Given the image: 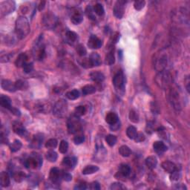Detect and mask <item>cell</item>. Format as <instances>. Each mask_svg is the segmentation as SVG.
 I'll list each match as a JSON object with an SVG mask.
<instances>
[{
	"mask_svg": "<svg viewBox=\"0 0 190 190\" xmlns=\"http://www.w3.org/2000/svg\"><path fill=\"white\" fill-rule=\"evenodd\" d=\"M31 28L29 25V22L25 17H20L16 22L15 33L17 38L22 39L28 35L30 33Z\"/></svg>",
	"mask_w": 190,
	"mask_h": 190,
	"instance_id": "obj_1",
	"label": "cell"
},
{
	"mask_svg": "<svg viewBox=\"0 0 190 190\" xmlns=\"http://www.w3.org/2000/svg\"><path fill=\"white\" fill-rule=\"evenodd\" d=\"M172 81V76L170 71L163 70L159 71L158 74L155 76V82L159 88L162 89H167L171 86Z\"/></svg>",
	"mask_w": 190,
	"mask_h": 190,
	"instance_id": "obj_2",
	"label": "cell"
},
{
	"mask_svg": "<svg viewBox=\"0 0 190 190\" xmlns=\"http://www.w3.org/2000/svg\"><path fill=\"white\" fill-rule=\"evenodd\" d=\"M43 164V160L41 156L38 154H32L25 160L24 165L26 168L36 170L39 169Z\"/></svg>",
	"mask_w": 190,
	"mask_h": 190,
	"instance_id": "obj_3",
	"label": "cell"
},
{
	"mask_svg": "<svg viewBox=\"0 0 190 190\" xmlns=\"http://www.w3.org/2000/svg\"><path fill=\"white\" fill-rule=\"evenodd\" d=\"M67 111H68L67 102H66L65 100H62V99L57 101V102L55 103V105L54 106L53 109H52L53 114L58 118L65 117L66 113H67Z\"/></svg>",
	"mask_w": 190,
	"mask_h": 190,
	"instance_id": "obj_4",
	"label": "cell"
},
{
	"mask_svg": "<svg viewBox=\"0 0 190 190\" xmlns=\"http://www.w3.org/2000/svg\"><path fill=\"white\" fill-rule=\"evenodd\" d=\"M33 56L36 60H42L45 56V45L42 41L41 36L35 43L34 48H33Z\"/></svg>",
	"mask_w": 190,
	"mask_h": 190,
	"instance_id": "obj_5",
	"label": "cell"
},
{
	"mask_svg": "<svg viewBox=\"0 0 190 190\" xmlns=\"http://www.w3.org/2000/svg\"><path fill=\"white\" fill-rule=\"evenodd\" d=\"M68 131L70 134H76L81 129V123L79 117L72 115L68 120Z\"/></svg>",
	"mask_w": 190,
	"mask_h": 190,
	"instance_id": "obj_6",
	"label": "cell"
},
{
	"mask_svg": "<svg viewBox=\"0 0 190 190\" xmlns=\"http://www.w3.org/2000/svg\"><path fill=\"white\" fill-rule=\"evenodd\" d=\"M167 65V56L165 52L160 51L155 57L154 60V65L155 70L159 72L163 70H165L166 66Z\"/></svg>",
	"mask_w": 190,
	"mask_h": 190,
	"instance_id": "obj_7",
	"label": "cell"
},
{
	"mask_svg": "<svg viewBox=\"0 0 190 190\" xmlns=\"http://www.w3.org/2000/svg\"><path fill=\"white\" fill-rule=\"evenodd\" d=\"M170 100L172 106L176 110L179 111L181 109V99L179 93L177 91L175 90V88H172L170 92Z\"/></svg>",
	"mask_w": 190,
	"mask_h": 190,
	"instance_id": "obj_8",
	"label": "cell"
},
{
	"mask_svg": "<svg viewBox=\"0 0 190 190\" xmlns=\"http://www.w3.org/2000/svg\"><path fill=\"white\" fill-rule=\"evenodd\" d=\"M57 23V19L54 15L48 13L44 15L43 18V24L46 28L53 29L54 28Z\"/></svg>",
	"mask_w": 190,
	"mask_h": 190,
	"instance_id": "obj_9",
	"label": "cell"
},
{
	"mask_svg": "<svg viewBox=\"0 0 190 190\" xmlns=\"http://www.w3.org/2000/svg\"><path fill=\"white\" fill-rule=\"evenodd\" d=\"M113 84L117 90L123 91L125 88V78L122 71H118L113 78Z\"/></svg>",
	"mask_w": 190,
	"mask_h": 190,
	"instance_id": "obj_10",
	"label": "cell"
},
{
	"mask_svg": "<svg viewBox=\"0 0 190 190\" xmlns=\"http://www.w3.org/2000/svg\"><path fill=\"white\" fill-rule=\"evenodd\" d=\"M16 4L13 1H5L0 4V12L1 16L8 15L13 13L15 10Z\"/></svg>",
	"mask_w": 190,
	"mask_h": 190,
	"instance_id": "obj_11",
	"label": "cell"
},
{
	"mask_svg": "<svg viewBox=\"0 0 190 190\" xmlns=\"http://www.w3.org/2000/svg\"><path fill=\"white\" fill-rule=\"evenodd\" d=\"M49 178L52 184H59L60 183L61 179L62 178V172L58 168H52L50 171Z\"/></svg>",
	"mask_w": 190,
	"mask_h": 190,
	"instance_id": "obj_12",
	"label": "cell"
},
{
	"mask_svg": "<svg viewBox=\"0 0 190 190\" xmlns=\"http://www.w3.org/2000/svg\"><path fill=\"white\" fill-rule=\"evenodd\" d=\"M125 4V1H117L115 3L114 7V14L115 17L117 19H122L123 18V15H124V5Z\"/></svg>",
	"mask_w": 190,
	"mask_h": 190,
	"instance_id": "obj_13",
	"label": "cell"
},
{
	"mask_svg": "<svg viewBox=\"0 0 190 190\" xmlns=\"http://www.w3.org/2000/svg\"><path fill=\"white\" fill-rule=\"evenodd\" d=\"M83 20V14L80 9H75L73 10L71 16V21L74 25H78L81 23Z\"/></svg>",
	"mask_w": 190,
	"mask_h": 190,
	"instance_id": "obj_14",
	"label": "cell"
},
{
	"mask_svg": "<svg viewBox=\"0 0 190 190\" xmlns=\"http://www.w3.org/2000/svg\"><path fill=\"white\" fill-rule=\"evenodd\" d=\"M102 41L99 39L97 36L95 35H91L88 39V46L91 49H98L102 46Z\"/></svg>",
	"mask_w": 190,
	"mask_h": 190,
	"instance_id": "obj_15",
	"label": "cell"
},
{
	"mask_svg": "<svg viewBox=\"0 0 190 190\" xmlns=\"http://www.w3.org/2000/svg\"><path fill=\"white\" fill-rule=\"evenodd\" d=\"M1 86L3 89L5 91H8L9 92H14L17 91L15 83L8 80H2Z\"/></svg>",
	"mask_w": 190,
	"mask_h": 190,
	"instance_id": "obj_16",
	"label": "cell"
},
{
	"mask_svg": "<svg viewBox=\"0 0 190 190\" xmlns=\"http://www.w3.org/2000/svg\"><path fill=\"white\" fill-rule=\"evenodd\" d=\"M43 142V136L41 134H37V135H34L33 137L32 141L31 143V147L34 148V149H39L42 146Z\"/></svg>",
	"mask_w": 190,
	"mask_h": 190,
	"instance_id": "obj_17",
	"label": "cell"
},
{
	"mask_svg": "<svg viewBox=\"0 0 190 190\" xmlns=\"http://www.w3.org/2000/svg\"><path fill=\"white\" fill-rule=\"evenodd\" d=\"M13 132H15L17 135L20 136H25L27 133V131H26L25 128L24 127V125L20 122H14L13 124Z\"/></svg>",
	"mask_w": 190,
	"mask_h": 190,
	"instance_id": "obj_18",
	"label": "cell"
},
{
	"mask_svg": "<svg viewBox=\"0 0 190 190\" xmlns=\"http://www.w3.org/2000/svg\"><path fill=\"white\" fill-rule=\"evenodd\" d=\"M76 162H77V159L76 158H70V157H67L65 158L62 160V165L66 168L69 169H72L75 166L76 164Z\"/></svg>",
	"mask_w": 190,
	"mask_h": 190,
	"instance_id": "obj_19",
	"label": "cell"
},
{
	"mask_svg": "<svg viewBox=\"0 0 190 190\" xmlns=\"http://www.w3.org/2000/svg\"><path fill=\"white\" fill-rule=\"evenodd\" d=\"M153 149H154L155 152L158 153V154H162L167 150V146L165 145L164 143L161 142V141H156L153 144Z\"/></svg>",
	"mask_w": 190,
	"mask_h": 190,
	"instance_id": "obj_20",
	"label": "cell"
},
{
	"mask_svg": "<svg viewBox=\"0 0 190 190\" xmlns=\"http://www.w3.org/2000/svg\"><path fill=\"white\" fill-rule=\"evenodd\" d=\"M10 176L8 172H2L0 175V184L2 187H8L10 185Z\"/></svg>",
	"mask_w": 190,
	"mask_h": 190,
	"instance_id": "obj_21",
	"label": "cell"
},
{
	"mask_svg": "<svg viewBox=\"0 0 190 190\" xmlns=\"http://www.w3.org/2000/svg\"><path fill=\"white\" fill-rule=\"evenodd\" d=\"M65 37L66 40H67V43H69L70 45H74L78 39L77 34L75 32H74V31H68L66 32Z\"/></svg>",
	"mask_w": 190,
	"mask_h": 190,
	"instance_id": "obj_22",
	"label": "cell"
},
{
	"mask_svg": "<svg viewBox=\"0 0 190 190\" xmlns=\"http://www.w3.org/2000/svg\"><path fill=\"white\" fill-rule=\"evenodd\" d=\"M145 163L148 168L150 170H154L156 168L157 164H158V159L155 156H149L146 159Z\"/></svg>",
	"mask_w": 190,
	"mask_h": 190,
	"instance_id": "obj_23",
	"label": "cell"
},
{
	"mask_svg": "<svg viewBox=\"0 0 190 190\" xmlns=\"http://www.w3.org/2000/svg\"><path fill=\"white\" fill-rule=\"evenodd\" d=\"M27 60H28V57L25 54H24V53L20 54L15 61V65L17 67H18V68H21V67L23 68V66L25 65V64L27 63Z\"/></svg>",
	"mask_w": 190,
	"mask_h": 190,
	"instance_id": "obj_24",
	"label": "cell"
},
{
	"mask_svg": "<svg viewBox=\"0 0 190 190\" xmlns=\"http://www.w3.org/2000/svg\"><path fill=\"white\" fill-rule=\"evenodd\" d=\"M161 166L164 170V171H166V172H169V173H172V172H173L174 171L176 170L175 164L171 161L163 162L161 164Z\"/></svg>",
	"mask_w": 190,
	"mask_h": 190,
	"instance_id": "obj_25",
	"label": "cell"
},
{
	"mask_svg": "<svg viewBox=\"0 0 190 190\" xmlns=\"http://www.w3.org/2000/svg\"><path fill=\"white\" fill-rule=\"evenodd\" d=\"M118 116L114 112L108 113L106 117V121L111 125L116 124L118 123Z\"/></svg>",
	"mask_w": 190,
	"mask_h": 190,
	"instance_id": "obj_26",
	"label": "cell"
},
{
	"mask_svg": "<svg viewBox=\"0 0 190 190\" xmlns=\"http://www.w3.org/2000/svg\"><path fill=\"white\" fill-rule=\"evenodd\" d=\"M90 77L93 81L97 82V83H101L105 79L103 74L100 72V71H94V72L91 73Z\"/></svg>",
	"mask_w": 190,
	"mask_h": 190,
	"instance_id": "obj_27",
	"label": "cell"
},
{
	"mask_svg": "<svg viewBox=\"0 0 190 190\" xmlns=\"http://www.w3.org/2000/svg\"><path fill=\"white\" fill-rule=\"evenodd\" d=\"M89 60L91 61V63L92 67H95V66H99L101 65V58L100 55L97 53H92L91 54Z\"/></svg>",
	"mask_w": 190,
	"mask_h": 190,
	"instance_id": "obj_28",
	"label": "cell"
},
{
	"mask_svg": "<svg viewBox=\"0 0 190 190\" xmlns=\"http://www.w3.org/2000/svg\"><path fill=\"white\" fill-rule=\"evenodd\" d=\"M0 104L2 107L5 108L7 109H9L12 107L11 106V100L8 97L5 95H2L0 97Z\"/></svg>",
	"mask_w": 190,
	"mask_h": 190,
	"instance_id": "obj_29",
	"label": "cell"
},
{
	"mask_svg": "<svg viewBox=\"0 0 190 190\" xmlns=\"http://www.w3.org/2000/svg\"><path fill=\"white\" fill-rule=\"evenodd\" d=\"M11 175L17 182H22L25 179V174L22 171H11Z\"/></svg>",
	"mask_w": 190,
	"mask_h": 190,
	"instance_id": "obj_30",
	"label": "cell"
},
{
	"mask_svg": "<svg viewBox=\"0 0 190 190\" xmlns=\"http://www.w3.org/2000/svg\"><path fill=\"white\" fill-rule=\"evenodd\" d=\"M119 173L123 177H128L131 173V169L129 166L126 164H121L119 168Z\"/></svg>",
	"mask_w": 190,
	"mask_h": 190,
	"instance_id": "obj_31",
	"label": "cell"
},
{
	"mask_svg": "<svg viewBox=\"0 0 190 190\" xmlns=\"http://www.w3.org/2000/svg\"><path fill=\"white\" fill-rule=\"evenodd\" d=\"M99 170L98 166H94V165H90V166H87L83 170V175H91V174L95 173L97 172V171Z\"/></svg>",
	"mask_w": 190,
	"mask_h": 190,
	"instance_id": "obj_32",
	"label": "cell"
},
{
	"mask_svg": "<svg viewBox=\"0 0 190 190\" xmlns=\"http://www.w3.org/2000/svg\"><path fill=\"white\" fill-rule=\"evenodd\" d=\"M15 85L17 89L18 90L23 91L28 89V82L22 80H17V81L15 83Z\"/></svg>",
	"mask_w": 190,
	"mask_h": 190,
	"instance_id": "obj_33",
	"label": "cell"
},
{
	"mask_svg": "<svg viewBox=\"0 0 190 190\" xmlns=\"http://www.w3.org/2000/svg\"><path fill=\"white\" fill-rule=\"evenodd\" d=\"M126 135L129 139H132V140L135 139L136 136L137 135V129L135 126H133V125L128 127V129H126Z\"/></svg>",
	"mask_w": 190,
	"mask_h": 190,
	"instance_id": "obj_34",
	"label": "cell"
},
{
	"mask_svg": "<svg viewBox=\"0 0 190 190\" xmlns=\"http://www.w3.org/2000/svg\"><path fill=\"white\" fill-rule=\"evenodd\" d=\"M22 143L20 140H15L10 145V149L12 152H16V151L20 150V149L22 148Z\"/></svg>",
	"mask_w": 190,
	"mask_h": 190,
	"instance_id": "obj_35",
	"label": "cell"
},
{
	"mask_svg": "<svg viewBox=\"0 0 190 190\" xmlns=\"http://www.w3.org/2000/svg\"><path fill=\"white\" fill-rule=\"evenodd\" d=\"M66 97H67L68 99H69V100H76V99L79 98V97H80L79 91L76 89L70 91L66 93Z\"/></svg>",
	"mask_w": 190,
	"mask_h": 190,
	"instance_id": "obj_36",
	"label": "cell"
},
{
	"mask_svg": "<svg viewBox=\"0 0 190 190\" xmlns=\"http://www.w3.org/2000/svg\"><path fill=\"white\" fill-rule=\"evenodd\" d=\"M82 91H83V94L84 95H91V94L95 93L96 88L95 86L91 85H86L82 88Z\"/></svg>",
	"mask_w": 190,
	"mask_h": 190,
	"instance_id": "obj_37",
	"label": "cell"
},
{
	"mask_svg": "<svg viewBox=\"0 0 190 190\" xmlns=\"http://www.w3.org/2000/svg\"><path fill=\"white\" fill-rule=\"evenodd\" d=\"M115 62V57L114 55V52L112 50H111L109 53L106 56V63L107 65H113Z\"/></svg>",
	"mask_w": 190,
	"mask_h": 190,
	"instance_id": "obj_38",
	"label": "cell"
},
{
	"mask_svg": "<svg viewBox=\"0 0 190 190\" xmlns=\"http://www.w3.org/2000/svg\"><path fill=\"white\" fill-rule=\"evenodd\" d=\"M119 153L121 156L127 158L131 155V150L127 146H122L119 149Z\"/></svg>",
	"mask_w": 190,
	"mask_h": 190,
	"instance_id": "obj_39",
	"label": "cell"
},
{
	"mask_svg": "<svg viewBox=\"0 0 190 190\" xmlns=\"http://www.w3.org/2000/svg\"><path fill=\"white\" fill-rule=\"evenodd\" d=\"M57 154L54 151H49L46 153V158L48 161L54 163L57 160Z\"/></svg>",
	"mask_w": 190,
	"mask_h": 190,
	"instance_id": "obj_40",
	"label": "cell"
},
{
	"mask_svg": "<svg viewBox=\"0 0 190 190\" xmlns=\"http://www.w3.org/2000/svg\"><path fill=\"white\" fill-rule=\"evenodd\" d=\"M106 141L109 146H114L117 143L116 136H114L113 135H107L106 137Z\"/></svg>",
	"mask_w": 190,
	"mask_h": 190,
	"instance_id": "obj_41",
	"label": "cell"
},
{
	"mask_svg": "<svg viewBox=\"0 0 190 190\" xmlns=\"http://www.w3.org/2000/svg\"><path fill=\"white\" fill-rule=\"evenodd\" d=\"M94 11L97 15L98 16H102L104 14V8L103 6L102 5L100 4V3H97L96 4L93 8Z\"/></svg>",
	"mask_w": 190,
	"mask_h": 190,
	"instance_id": "obj_42",
	"label": "cell"
},
{
	"mask_svg": "<svg viewBox=\"0 0 190 190\" xmlns=\"http://www.w3.org/2000/svg\"><path fill=\"white\" fill-rule=\"evenodd\" d=\"M85 14L87 15V17H88L90 20H96L95 11H94V9L90 6V5L87 6L86 9H85Z\"/></svg>",
	"mask_w": 190,
	"mask_h": 190,
	"instance_id": "obj_43",
	"label": "cell"
},
{
	"mask_svg": "<svg viewBox=\"0 0 190 190\" xmlns=\"http://www.w3.org/2000/svg\"><path fill=\"white\" fill-rule=\"evenodd\" d=\"M85 111H86V109H85V107L83 106H79L74 109V115L77 117H81L83 115L85 114Z\"/></svg>",
	"mask_w": 190,
	"mask_h": 190,
	"instance_id": "obj_44",
	"label": "cell"
},
{
	"mask_svg": "<svg viewBox=\"0 0 190 190\" xmlns=\"http://www.w3.org/2000/svg\"><path fill=\"white\" fill-rule=\"evenodd\" d=\"M68 149H69V143L66 140H62L60 143V146H59V151L62 154H65L67 152Z\"/></svg>",
	"mask_w": 190,
	"mask_h": 190,
	"instance_id": "obj_45",
	"label": "cell"
},
{
	"mask_svg": "<svg viewBox=\"0 0 190 190\" xmlns=\"http://www.w3.org/2000/svg\"><path fill=\"white\" fill-rule=\"evenodd\" d=\"M57 143H58L57 142V140L54 138L49 139V140L47 141L46 143H45V147L48 148V149H54V148L57 147Z\"/></svg>",
	"mask_w": 190,
	"mask_h": 190,
	"instance_id": "obj_46",
	"label": "cell"
},
{
	"mask_svg": "<svg viewBox=\"0 0 190 190\" xmlns=\"http://www.w3.org/2000/svg\"><path fill=\"white\" fill-rule=\"evenodd\" d=\"M76 52H77V54L80 57H84L87 54V50L85 49L84 45L82 44L78 45L76 46Z\"/></svg>",
	"mask_w": 190,
	"mask_h": 190,
	"instance_id": "obj_47",
	"label": "cell"
},
{
	"mask_svg": "<svg viewBox=\"0 0 190 190\" xmlns=\"http://www.w3.org/2000/svg\"><path fill=\"white\" fill-rule=\"evenodd\" d=\"M146 5V2L143 1V0H140V1H136L135 2V4H134V7H135V9L137 10H140L144 8Z\"/></svg>",
	"mask_w": 190,
	"mask_h": 190,
	"instance_id": "obj_48",
	"label": "cell"
},
{
	"mask_svg": "<svg viewBox=\"0 0 190 190\" xmlns=\"http://www.w3.org/2000/svg\"><path fill=\"white\" fill-rule=\"evenodd\" d=\"M129 119L131 121L134 122V123H137L139 120L138 114H137V112L134 110L131 111L130 114H129Z\"/></svg>",
	"mask_w": 190,
	"mask_h": 190,
	"instance_id": "obj_49",
	"label": "cell"
},
{
	"mask_svg": "<svg viewBox=\"0 0 190 190\" xmlns=\"http://www.w3.org/2000/svg\"><path fill=\"white\" fill-rule=\"evenodd\" d=\"M23 70L25 73H31V71L34 70V64L32 62H27L23 66Z\"/></svg>",
	"mask_w": 190,
	"mask_h": 190,
	"instance_id": "obj_50",
	"label": "cell"
},
{
	"mask_svg": "<svg viewBox=\"0 0 190 190\" xmlns=\"http://www.w3.org/2000/svg\"><path fill=\"white\" fill-rule=\"evenodd\" d=\"M170 174H171V175H170L171 181H177L180 179L181 173L177 170H175L173 172H172V173H170Z\"/></svg>",
	"mask_w": 190,
	"mask_h": 190,
	"instance_id": "obj_51",
	"label": "cell"
},
{
	"mask_svg": "<svg viewBox=\"0 0 190 190\" xmlns=\"http://www.w3.org/2000/svg\"><path fill=\"white\" fill-rule=\"evenodd\" d=\"M80 64H81V65L83 66V67L85 68V69L92 68V65H91V61L89 60V58L83 59V60L81 61V62H80Z\"/></svg>",
	"mask_w": 190,
	"mask_h": 190,
	"instance_id": "obj_52",
	"label": "cell"
},
{
	"mask_svg": "<svg viewBox=\"0 0 190 190\" xmlns=\"http://www.w3.org/2000/svg\"><path fill=\"white\" fill-rule=\"evenodd\" d=\"M85 141V137L83 135H77L74 138V142L76 145H80Z\"/></svg>",
	"mask_w": 190,
	"mask_h": 190,
	"instance_id": "obj_53",
	"label": "cell"
},
{
	"mask_svg": "<svg viewBox=\"0 0 190 190\" xmlns=\"http://www.w3.org/2000/svg\"><path fill=\"white\" fill-rule=\"evenodd\" d=\"M109 189L111 190H119L124 189V187H123V185L120 183H114V184H111Z\"/></svg>",
	"mask_w": 190,
	"mask_h": 190,
	"instance_id": "obj_54",
	"label": "cell"
},
{
	"mask_svg": "<svg viewBox=\"0 0 190 190\" xmlns=\"http://www.w3.org/2000/svg\"><path fill=\"white\" fill-rule=\"evenodd\" d=\"M88 188H89L90 189H92V190H98L100 189V184L97 182H92L91 184H90L89 186H88Z\"/></svg>",
	"mask_w": 190,
	"mask_h": 190,
	"instance_id": "obj_55",
	"label": "cell"
},
{
	"mask_svg": "<svg viewBox=\"0 0 190 190\" xmlns=\"http://www.w3.org/2000/svg\"><path fill=\"white\" fill-rule=\"evenodd\" d=\"M62 179L65 181H70L72 180V176L68 172H63L62 173Z\"/></svg>",
	"mask_w": 190,
	"mask_h": 190,
	"instance_id": "obj_56",
	"label": "cell"
},
{
	"mask_svg": "<svg viewBox=\"0 0 190 190\" xmlns=\"http://www.w3.org/2000/svg\"><path fill=\"white\" fill-rule=\"evenodd\" d=\"M120 39V34L118 33H115L114 35L111 36V42L112 43H117V41Z\"/></svg>",
	"mask_w": 190,
	"mask_h": 190,
	"instance_id": "obj_57",
	"label": "cell"
},
{
	"mask_svg": "<svg viewBox=\"0 0 190 190\" xmlns=\"http://www.w3.org/2000/svg\"><path fill=\"white\" fill-rule=\"evenodd\" d=\"M144 140H145V137H144V135H143V134L137 135L135 137V140L137 141V142H142V141H143Z\"/></svg>",
	"mask_w": 190,
	"mask_h": 190,
	"instance_id": "obj_58",
	"label": "cell"
},
{
	"mask_svg": "<svg viewBox=\"0 0 190 190\" xmlns=\"http://www.w3.org/2000/svg\"><path fill=\"white\" fill-rule=\"evenodd\" d=\"M10 111H11L12 114H13L14 115H16V116H20V114H21L20 111H19L17 109H16V108L11 107L10 109Z\"/></svg>",
	"mask_w": 190,
	"mask_h": 190,
	"instance_id": "obj_59",
	"label": "cell"
},
{
	"mask_svg": "<svg viewBox=\"0 0 190 190\" xmlns=\"http://www.w3.org/2000/svg\"><path fill=\"white\" fill-rule=\"evenodd\" d=\"M10 60V57H8V55H2L0 58V61H1L2 63L3 62H7Z\"/></svg>",
	"mask_w": 190,
	"mask_h": 190,
	"instance_id": "obj_60",
	"label": "cell"
},
{
	"mask_svg": "<svg viewBox=\"0 0 190 190\" xmlns=\"http://www.w3.org/2000/svg\"><path fill=\"white\" fill-rule=\"evenodd\" d=\"M87 189V186L84 184H79V185H77L76 186H75V187H74V189L83 190V189Z\"/></svg>",
	"mask_w": 190,
	"mask_h": 190,
	"instance_id": "obj_61",
	"label": "cell"
},
{
	"mask_svg": "<svg viewBox=\"0 0 190 190\" xmlns=\"http://www.w3.org/2000/svg\"><path fill=\"white\" fill-rule=\"evenodd\" d=\"M45 1H43L40 2V4L39 5V10H43V9H44L45 8Z\"/></svg>",
	"mask_w": 190,
	"mask_h": 190,
	"instance_id": "obj_62",
	"label": "cell"
},
{
	"mask_svg": "<svg viewBox=\"0 0 190 190\" xmlns=\"http://www.w3.org/2000/svg\"><path fill=\"white\" fill-rule=\"evenodd\" d=\"M177 189H186V186L185 185H184V184H177Z\"/></svg>",
	"mask_w": 190,
	"mask_h": 190,
	"instance_id": "obj_63",
	"label": "cell"
},
{
	"mask_svg": "<svg viewBox=\"0 0 190 190\" xmlns=\"http://www.w3.org/2000/svg\"><path fill=\"white\" fill-rule=\"evenodd\" d=\"M189 77L186 78V90H187L188 92H189Z\"/></svg>",
	"mask_w": 190,
	"mask_h": 190,
	"instance_id": "obj_64",
	"label": "cell"
}]
</instances>
